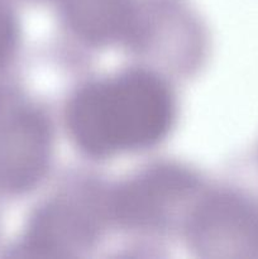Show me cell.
I'll list each match as a JSON object with an SVG mask.
<instances>
[{
	"mask_svg": "<svg viewBox=\"0 0 258 259\" xmlns=\"http://www.w3.org/2000/svg\"><path fill=\"white\" fill-rule=\"evenodd\" d=\"M190 186L187 177L175 171H159L143 177L116 199L119 217L132 224L156 220L167 205L182 197Z\"/></svg>",
	"mask_w": 258,
	"mask_h": 259,
	"instance_id": "277c9868",
	"label": "cell"
},
{
	"mask_svg": "<svg viewBox=\"0 0 258 259\" xmlns=\"http://www.w3.org/2000/svg\"><path fill=\"white\" fill-rule=\"evenodd\" d=\"M50 134L45 121L32 113H22L0 131V187L20 191L32 186L50 156Z\"/></svg>",
	"mask_w": 258,
	"mask_h": 259,
	"instance_id": "3957f363",
	"label": "cell"
},
{
	"mask_svg": "<svg viewBox=\"0 0 258 259\" xmlns=\"http://www.w3.org/2000/svg\"><path fill=\"white\" fill-rule=\"evenodd\" d=\"M192 239L214 257H258V205L240 197H219L195 215Z\"/></svg>",
	"mask_w": 258,
	"mask_h": 259,
	"instance_id": "7a4b0ae2",
	"label": "cell"
},
{
	"mask_svg": "<svg viewBox=\"0 0 258 259\" xmlns=\"http://www.w3.org/2000/svg\"><path fill=\"white\" fill-rule=\"evenodd\" d=\"M166 89L147 75H126L83 89L71 101L67 124L85 151L105 156L147 146L171 121Z\"/></svg>",
	"mask_w": 258,
	"mask_h": 259,
	"instance_id": "6da1fadb",
	"label": "cell"
},
{
	"mask_svg": "<svg viewBox=\"0 0 258 259\" xmlns=\"http://www.w3.org/2000/svg\"><path fill=\"white\" fill-rule=\"evenodd\" d=\"M73 29L91 42H109L129 28V0H61Z\"/></svg>",
	"mask_w": 258,
	"mask_h": 259,
	"instance_id": "5b68a950",
	"label": "cell"
}]
</instances>
